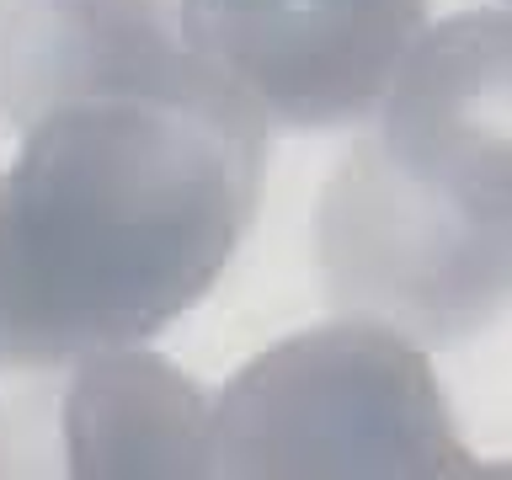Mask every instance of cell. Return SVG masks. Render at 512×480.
<instances>
[{
	"instance_id": "cell-1",
	"label": "cell",
	"mask_w": 512,
	"mask_h": 480,
	"mask_svg": "<svg viewBox=\"0 0 512 480\" xmlns=\"http://www.w3.org/2000/svg\"><path fill=\"white\" fill-rule=\"evenodd\" d=\"M0 171V363L59 368L182 320L262 203L267 123L192 48L54 96Z\"/></svg>"
},
{
	"instance_id": "cell-2",
	"label": "cell",
	"mask_w": 512,
	"mask_h": 480,
	"mask_svg": "<svg viewBox=\"0 0 512 480\" xmlns=\"http://www.w3.org/2000/svg\"><path fill=\"white\" fill-rule=\"evenodd\" d=\"M315 219L336 310L459 342L507 304V16L470 11L416 48Z\"/></svg>"
},
{
	"instance_id": "cell-3",
	"label": "cell",
	"mask_w": 512,
	"mask_h": 480,
	"mask_svg": "<svg viewBox=\"0 0 512 480\" xmlns=\"http://www.w3.org/2000/svg\"><path fill=\"white\" fill-rule=\"evenodd\" d=\"M208 475H486L464 448L432 363L379 320L299 331L224 384Z\"/></svg>"
},
{
	"instance_id": "cell-4",
	"label": "cell",
	"mask_w": 512,
	"mask_h": 480,
	"mask_svg": "<svg viewBox=\"0 0 512 480\" xmlns=\"http://www.w3.org/2000/svg\"><path fill=\"white\" fill-rule=\"evenodd\" d=\"M182 43L262 123L347 128L427 32V0H182Z\"/></svg>"
},
{
	"instance_id": "cell-5",
	"label": "cell",
	"mask_w": 512,
	"mask_h": 480,
	"mask_svg": "<svg viewBox=\"0 0 512 480\" xmlns=\"http://www.w3.org/2000/svg\"><path fill=\"white\" fill-rule=\"evenodd\" d=\"M64 459L75 475H208L214 400L155 352H91L64 395Z\"/></svg>"
},
{
	"instance_id": "cell-6",
	"label": "cell",
	"mask_w": 512,
	"mask_h": 480,
	"mask_svg": "<svg viewBox=\"0 0 512 480\" xmlns=\"http://www.w3.org/2000/svg\"><path fill=\"white\" fill-rule=\"evenodd\" d=\"M176 0H0V118L182 54Z\"/></svg>"
}]
</instances>
